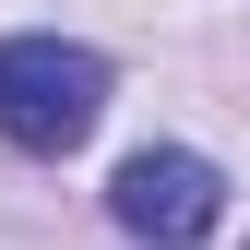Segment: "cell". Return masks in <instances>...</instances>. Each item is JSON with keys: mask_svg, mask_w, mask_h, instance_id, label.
Listing matches in <instances>:
<instances>
[{"mask_svg": "<svg viewBox=\"0 0 250 250\" xmlns=\"http://www.w3.org/2000/svg\"><path fill=\"white\" fill-rule=\"evenodd\" d=\"M107 119V60L72 36H0V143L24 155H72Z\"/></svg>", "mask_w": 250, "mask_h": 250, "instance_id": "1", "label": "cell"}, {"mask_svg": "<svg viewBox=\"0 0 250 250\" xmlns=\"http://www.w3.org/2000/svg\"><path fill=\"white\" fill-rule=\"evenodd\" d=\"M107 214L131 238H155V250H191V238H214V214H227V179H214L191 143H143L131 167L107 179Z\"/></svg>", "mask_w": 250, "mask_h": 250, "instance_id": "2", "label": "cell"}]
</instances>
